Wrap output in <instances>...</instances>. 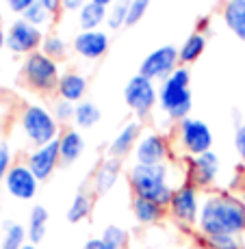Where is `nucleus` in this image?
Masks as SVG:
<instances>
[{
  "label": "nucleus",
  "instance_id": "f257e3e1",
  "mask_svg": "<svg viewBox=\"0 0 245 249\" xmlns=\"http://www.w3.org/2000/svg\"><path fill=\"white\" fill-rule=\"evenodd\" d=\"M200 238L206 236H241L245 232V202L232 191H206L195 226Z\"/></svg>",
  "mask_w": 245,
  "mask_h": 249
},
{
  "label": "nucleus",
  "instance_id": "f03ea898",
  "mask_svg": "<svg viewBox=\"0 0 245 249\" xmlns=\"http://www.w3.org/2000/svg\"><path fill=\"white\" fill-rule=\"evenodd\" d=\"M171 165L163 162V165H134L128 169V186H131L134 197L150 199L163 208H167L171 202L174 189L178 186V182L171 180ZM185 182V180H182Z\"/></svg>",
  "mask_w": 245,
  "mask_h": 249
},
{
  "label": "nucleus",
  "instance_id": "7ed1b4c3",
  "mask_svg": "<svg viewBox=\"0 0 245 249\" xmlns=\"http://www.w3.org/2000/svg\"><path fill=\"white\" fill-rule=\"evenodd\" d=\"M193 95H191V71L180 65L171 76L158 85V108L171 124H178L191 115Z\"/></svg>",
  "mask_w": 245,
  "mask_h": 249
},
{
  "label": "nucleus",
  "instance_id": "20e7f679",
  "mask_svg": "<svg viewBox=\"0 0 245 249\" xmlns=\"http://www.w3.org/2000/svg\"><path fill=\"white\" fill-rule=\"evenodd\" d=\"M18 124H20L24 139H26L33 147H39V145H46V143L57 141L61 130H63V126L55 119L50 108L39 102L24 104L20 115H18Z\"/></svg>",
  "mask_w": 245,
  "mask_h": 249
},
{
  "label": "nucleus",
  "instance_id": "39448f33",
  "mask_svg": "<svg viewBox=\"0 0 245 249\" xmlns=\"http://www.w3.org/2000/svg\"><path fill=\"white\" fill-rule=\"evenodd\" d=\"M61 65L59 61L50 59L41 50L31 52L28 56H24L22 63V78L33 91L37 93H52L57 91V85L61 80Z\"/></svg>",
  "mask_w": 245,
  "mask_h": 249
},
{
  "label": "nucleus",
  "instance_id": "423d86ee",
  "mask_svg": "<svg viewBox=\"0 0 245 249\" xmlns=\"http://www.w3.org/2000/svg\"><path fill=\"white\" fill-rule=\"evenodd\" d=\"M202 191L189 180L180 182L174 189L171 202L167 206V217L182 230H195L202 208Z\"/></svg>",
  "mask_w": 245,
  "mask_h": 249
},
{
  "label": "nucleus",
  "instance_id": "0eeeda50",
  "mask_svg": "<svg viewBox=\"0 0 245 249\" xmlns=\"http://www.w3.org/2000/svg\"><path fill=\"white\" fill-rule=\"evenodd\" d=\"M176 143H178L182 154L191 159V156H200L213 150L215 137L208 124L189 115L187 119L176 124Z\"/></svg>",
  "mask_w": 245,
  "mask_h": 249
},
{
  "label": "nucleus",
  "instance_id": "6e6552de",
  "mask_svg": "<svg viewBox=\"0 0 245 249\" xmlns=\"http://www.w3.org/2000/svg\"><path fill=\"white\" fill-rule=\"evenodd\" d=\"M124 102L132 111L134 117L141 122L152 115L158 104V87L154 80L146 78L143 74H134L124 87Z\"/></svg>",
  "mask_w": 245,
  "mask_h": 249
},
{
  "label": "nucleus",
  "instance_id": "1a4fd4ad",
  "mask_svg": "<svg viewBox=\"0 0 245 249\" xmlns=\"http://www.w3.org/2000/svg\"><path fill=\"white\" fill-rule=\"evenodd\" d=\"M219 171H222L219 156L210 150L200 156L187 159L185 178L189 180L191 184L198 186L202 193H206V191H215V184H217V180H219Z\"/></svg>",
  "mask_w": 245,
  "mask_h": 249
},
{
  "label": "nucleus",
  "instance_id": "9d476101",
  "mask_svg": "<svg viewBox=\"0 0 245 249\" xmlns=\"http://www.w3.org/2000/svg\"><path fill=\"white\" fill-rule=\"evenodd\" d=\"M178 68H180L178 48L171 44H165V46L156 48V50H152L150 54L143 56L141 65H139V74H143L146 78L154 80V83L156 80L163 83L167 76H171Z\"/></svg>",
  "mask_w": 245,
  "mask_h": 249
},
{
  "label": "nucleus",
  "instance_id": "9b49d317",
  "mask_svg": "<svg viewBox=\"0 0 245 249\" xmlns=\"http://www.w3.org/2000/svg\"><path fill=\"white\" fill-rule=\"evenodd\" d=\"M132 156H134V162H139V165H163V162H170L171 141L163 132L148 130L139 139Z\"/></svg>",
  "mask_w": 245,
  "mask_h": 249
},
{
  "label": "nucleus",
  "instance_id": "f8f14e48",
  "mask_svg": "<svg viewBox=\"0 0 245 249\" xmlns=\"http://www.w3.org/2000/svg\"><path fill=\"white\" fill-rule=\"evenodd\" d=\"M46 33L41 28L28 24L24 18L11 22V26L7 28V48L13 54H24L28 56L31 52H37L41 48Z\"/></svg>",
  "mask_w": 245,
  "mask_h": 249
},
{
  "label": "nucleus",
  "instance_id": "ddd939ff",
  "mask_svg": "<svg viewBox=\"0 0 245 249\" xmlns=\"http://www.w3.org/2000/svg\"><path fill=\"white\" fill-rule=\"evenodd\" d=\"M2 184L11 197L20 199V202H31L37 195V191H39L41 182L35 178V174L31 171V167L26 162H13V167L9 169Z\"/></svg>",
  "mask_w": 245,
  "mask_h": 249
},
{
  "label": "nucleus",
  "instance_id": "4468645a",
  "mask_svg": "<svg viewBox=\"0 0 245 249\" xmlns=\"http://www.w3.org/2000/svg\"><path fill=\"white\" fill-rule=\"evenodd\" d=\"M26 162L31 167V171L35 174V178L39 182H46L52 178V174L57 171V167L61 165V156H59V141L46 143V145L33 147L26 154Z\"/></svg>",
  "mask_w": 245,
  "mask_h": 249
},
{
  "label": "nucleus",
  "instance_id": "2eb2a0df",
  "mask_svg": "<svg viewBox=\"0 0 245 249\" xmlns=\"http://www.w3.org/2000/svg\"><path fill=\"white\" fill-rule=\"evenodd\" d=\"M109 46H111V37L102 28H98V31H80L72 39V50L85 61L102 59L107 54Z\"/></svg>",
  "mask_w": 245,
  "mask_h": 249
},
{
  "label": "nucleus",
  "instance_id": "dca6fc26",
  "mask_svg": "<svg viewBox=\"0 0 245 249\" xmlns=\"http://www.w3.org/2000/svg\"><path fill=\"white\" fill-rule=\"evenodd\" d=\"M141 135H143V126H141V122H139V119L126 122L117 130V135L111 139V143H109V147H107V156L124 160L128 154H132V152H134V147H137Z\"/></svg>",
  "mask_w": 245,
  "mask_h": 249
},
{
  "label": "nucleus",
  "instance_id": "f3484780",
  "mask_svg": "<svg viewBox=\"0 0 245 249\" xmlns=\"http://www.w3.org/2000/svg\"><path fill=\"white\" fill-rule=\"evenodd\" d=\"M119 176H122V160L119 159H102L95 167L94 176H91V184L89 191L95 195V197H104L113 191V186L117 184Z\"/></svg>",
  "mask_w": 245,
  "mask_h": 249
},
{
  "label": "nucleus",
  "instance_id": "a211bd4d",
  "mask_svg": "<svg viewBox=\"0 0 245 249\" xmlns=\"http://www.w3.org/2000/svg\"><path fill=\"white\" fill-rule=\"evenodd\" d=\"M59 156L61 165H74L85 152V137L78 128H63L59 135Z\"/></svg>",
  "mask_w": 245,
  "mask_h": 249
},
{
  "label": "nucleus",
  "instance_id": "6ab92c4d",
  "mask_svg": "<svg viewBox=\"0 0 245 249\" xmlns=\"http://www.w3.org/2000/svg\"><path fill=\"white\" fill-rule=\"evenodd\" d=\"M87 87H89L87 76H83L80 71H63L59 85H57V95L61 100L78 104L87 95Z\"/></svg>",
  "mask_w": 245,
  "mask_h": 249
},
{
  "label": "nucleus",
  "instance_id": "aec40b11",
  "mask_svg": "<svg viewBox=\"0 0 245 249\" xmlns=\"http://www.w3.org/2000/svg\"><path fill=\"white\" fill-rule=\"evenodd\" d=\"M131 210H132V217L139 226H158L161 221H165L167 217V208L158 206L150 199H143V197H134L131 199Z\"/></svg>",
  "mask_w": 245,
  "mask_h": 249
},
{
  "label": "nucleus",
  "instance_id": "412c9836",
  "mask_svg": "<svg viewBox=\"0 0 245 249\" xmlns=\"http://www.w3.org/2000/svg\"><path fill=\"white\" fill-rule=\"evenodd\" d=\"M222 20L237 39L245 41V0H224Z\"/></svg>",
  "mask_w": 245,
  "mask_h": 249
},
{
  "label": "nucleus",
  "instance_id": "4be33fe9",
  "mask_svg": "<svg viewBox=\"0 0 245 249\" xmlns=\"http://www.w3.org/2000/svg\"><path fill=\"white\" fill-rule=\"evenodd\" d=\"M48 208L41 204H35L28 213V223H26V234H28V243L31 245H39L48 234Z\"/></svg>",
  "mask_w": 245,
  "mask_h": 249
},
{
  "label": "nucleus",
  "instance_id": "5701e85b",
  "mask_svg": "<svg viewBox=\"0 0 245 249\" xmlns=\"http://www.w3.org/2000/svg\"><path fill=\"white\" fill-rule=\"evenodd\" d=\"M94 204H95V195L91 191H78L72 199L70 208L65 213V219L70 223H80L85 219L91 217V210H94Z\"/></svg>",
  "mask_w": 245,
  "mask_h": 249
},
{
  "label": "nucleus",
  "instance_id": "b1692460",
  "mask_svg": "<svg viewBox=\"0 0 245 249\" xmlns=\"http://www.w3.org/2000/svg\"><path fill=\"white\" fill-rule=\"evenodd\" d=\"M206 50V35L200 31H193L185 41L182 46H178V59H180V65H191L204 54Z\"/></svg>",
  "mask_w": 245,
  "mask_h": 249
},
{
  "label": "nucleus",
  "instance_id": "393cba45",
  "mask_svg": "<svg viewBox=\"0 0 245 249\" xmlns=\"http://www.w3.org/2000/svg\"><path fill=\"white\" fill-rule=\"evenodd\" d=\"M78 26L80 31H98L100 26H102L104 22H107V16H109V9L102 7V4L98 2H89L85 4L83 9H80L78 13Z\"/></svg>",
  "mask_w": 245,
  "mask_h": 249
},
{
  "label": "nucleus",
  "instance_id": "a878e982",
  "mask_svg": "<svg viewBox=\"0 0 245 249\" xmlns=\"http://www.w3.org/2000/svg\"><path fill=\"white\" fill-rule=\"evenodd\" d=\"M102 119L98 104L91 102V100H83V102L76 104V113H74V128L78 130H91L95 128Z\"/></svg>",
  "mask_w": 245,
  "mask_h": 249
},
{
  "label": "nucleus",
  "instance_id": "bb28decb",
  "mask_svg": "<svg viewBox=\"0 0 245 249\" xmlns=\"http://www.w3.org/2000/svg\"><path fill=\"white\" fill-rule=\"evenodd\" d=\"M28 243L26 228L16 221L2 223V236H0V249H22Z\"/></svg>",
  "mask_w": 245,
  "mask_h": 249
},
{
  "label": "nucleus",
  "instance_id": "cd10ccee",
  "mask_svg": "<svg viewBox=\"0 0 245 249\" xmlns=\"http://www.w3.org/2000/svg\"><path fill=\"white\" fill-rule=\"evenodd\" d=\"M39 50L44 52V54L50 56V59L61 61V59H65L67 56V41L59 35V33H46Z\"/></svg>",
  "mask_w": 245,
  "mask_h": 249
},
{
  "label": "nucleus",
  "instance_id": "c85d7f7f",
  "mask_svg": "<svg viewBox=\"0 0 245 249\" xmlns=\"http://www.w3.org/2000/svg\"><path fill=\"white\" fill-rule=\"evenodd\" d=\"M22 18L28 24H33V26H37V28H41V31H44V26H48V24L55 20V13H52L48 7H44L39 0H37L33 7H28L26 11L22 13Z\"/></svg>",
  "mask_w": 245,
  "mask_h": 249
},
{
  "label": "nucleus",
  "instance_id": "c756f323",
  "mask_svg": "<svg viewBox=\"0 0 245 249\" xmlns=\"http://www.w3.org/2000/svg\"><path fill=\"white\" fill-rule=\"evenodd\" d=\"M128 2L131 0H115L109 7V16H107V26L111 31H119L122 26H126L128 20Z\"/></svg>",
  "mask_w": 245,
  "mask_h": 249
},
{
  "label": "nucleus",
  "instance_id": "7c9ffc66",
  "mask_svg": "<svg viewBox=\"0 0 245 249\" xmlns=\"http://www.w3.org/2000/svg\"><path fill=\"white\" fill-rule=\"evenodd\" d=\"M204 249H245L241 236H230V234H222V236H206L200 238Z\"/></svg>",
  "mask_w": 245,
  "mask_h": 249
},
{
  "label": "nucleus",
  "instance_id": "2f4dec72",
  "mask_svg": "<svg viewBox=\"0 0 245 249\" xmlns=\"http://www.w3.org/2000/svg\"><path fill=\"white\" fill-rule=\"evenodd\" d=\"M100 236H102L109 245H113L117 249H126L128 243H131V232H128L126 228H122V226H115V223H111V226L104 228Z\"/></svg>",
  "mask_w": 245,
  "mask_h": 249
},
{
  "label": "nucleus",
  "instance_id": "473e14b6",
  "mask_svg": "<svg viewBox=\"0 0 245 249\" xmlns=\"http://www.w3.org/2000/svg\"><path fill=\"white\" fill-rule=\"evenodd\" d=\"M52 115H55V119L61 124V126H70V124H74V113H76V104L74 102H67V100H55L52 102Z\"/></svg>",
  "mask_w": 245,
  "mask_h": 249
},
{
  "label": "nucleus",
  "instance_id": "72a5a7b5",
  "mask_svg": "<svg viewBox=\"0 0 245 249\" xmlns=\"http://www.w3.org/2000/svg\"><path fill=\"white\" fill-rule=\"evenodd\" d=\"M150 2L152 0H131L128 2V20H126V26H134L143 20V16L148 13L150 9Z\"/></svg>",
  "mask_w": 245,
  "mask_h": 249
},
{
  "label": "nucleus",
  "instance_id": "f704fd0d",
  "mask_svg": "<svg viewBox=\"0 0 245 249\" xmlns=\"http://www.w3.org/2000/svg\"><path fill=\"white\" fill-rule=\"evenodd\" d=\"M13 167V152L7 143H0V184L7 178L9 169Z\"/></svg>",
  "mask_w": 245,
  "mask_h": 249
},
{
  "label": "nucleus",
  "instance_id": "c9c22d12",
  "mask_svg": "<svg viewBox=\"0 0 245 249\" xmlns=\"http://www.w3.org/2000/svg\"><path fill=\"white\" fill-rule=\"evenodd\" d=\"M234 150H237L239 159L245 162V122L234 126Z\"/></svg>",
  "mask_w": 245,
  "mask_h": 249
},
{
  "label": "nucleus",
  "instance_id": "e433bc0d",
  "mask_svg": "<svg viewBox=\"0 0 245 249\" xmlns=\"http://www.w3.org/2000/svg\"><path fill=\"white\" fill-rule=\"evenodd\" d=\"M35 2H37V0H7V7L11 9L13 13H20V16H22V13L26 11L28 7H33Z\"/></svg>",
  "mask_w": 245,
  "mask_h": 249
},
{
  "label": "nucleus",
  "instance_id": "4c0bfd02",
  "mask_svg": "<svg viewBox=\"0 0 245 249\" xmlns=\"http://www.w3.org/2000/svg\"><path fill=\"white\" fill-rule=\"evenodd\" d=\"M80 249H117V247H113V245H109L107 241H104L102 236H94V238H89L87 243H85Z\"/></svg>",
  "mask_w": 245,
  "mask_h": 249
},
{
  "label": "nucleus",
  "instance_id": "58836bf2",
  "mask_svg": "<svg viewBox=\"0 0 245 249\" xmlns=\"http://www.w3.org/2000/svg\"><path fill=\"white\" fill-rule=\"evenodd\" d=\"M87 2L89 0H63V2H61V9L67 13H78Z\"/></svg>",
  "mask_w": 245,
  "mask_h": 249
},
{
  "label": "nucleus",
  "instance_id": "ea45409f",
  "mask_svg": "<svg viewBox=\"0 0 245 249\" xmlns=\"http://www.w3.org/2000/svg\"><path fill=\"white\" fill-rule=\"evenodd\" d=\"M39 2L50 9L52 13H57V11H61V2H63V0H39Z\"/></svg>",
  "mask_w": 245,
  "mask_h": 249
},
{
  "label": "nucleus",
  "instance_id": "a19ab883",
  "mask_svg": "<svg viewBox=\"0 0 245 249\" xmlns=\"http://www.w3.org/2000/svg\"><path fill=\"white\" fill-rule=\"evenodd\" d=\"M208 24H210V18H208V16H204V18H200V20H198V28H195V31H200V33H204V28H206V26H208Z\"/></svg>",
  "mask_w": 245,
  "mask_h": 249
},
{
  "label": "nucleus",
  "instance_id": "79ce46f5",
  "mask_svg": "<svg viewBox=\"0 0 245 249\" xmlns=\"http://www.w3.org/2000/svg\"><path fill=\"white\" fill-rule=\"evenodd\" d=\"M4 46H7V31H2V28H0V50H2Z\"/></svg>",
  "mask_w": 245,
  "mask_h": 249
},
{
  "label": "nucleus",
  "instance_id": "37998d69",
  "mask_svg": "<svg viewBox=\"0 0 245 249\" xmlns=\"http://www.w3.org/2000/svg\"><path fill=\"white\" fill-rule=\"evenodd\" d=\"M91 2H98V4H102V7L109 9V7H111V4L115 2V0H91Z\"/></svg>",
  "mask_w": 245,
  "mask_h": 249
},
{
  "label": "nucleus",
  "instance_id": "c03bdc74",
  "mask_svg": "<svg viewBox=\"0 0 245 249\" xmlns=\"http://www.w3.org/2000/svg\"><path fill=\"white\" fill-rule=\"evenodd\" d=\"M22 249H37V245H31V243H26V245H24Z\"/></svg>",
  "mask_w": 245,
  "mask_h": 249
},
{
  "label": "nucleus",
  "instance_id": "a18cd8bd",
  "mask_svg": "<svg viewBox=\"0 0 245 249\" xmlns=\"http://www.w3.org/2000/svg\"><path fill=\"white\" fill-rule=\"evenodd\" d=\"M241 238H243V245H245V232H243V234H241Z\"/></svg>",
  "mask_w": 245,
  "mask_h": 249
},
{
  "label": "nucleus",
  "instance_id": "49530a36",
  "mask_svg": "<svg viewBox=\"0 0 245 249\" xmlns=\"http://www.w3.org/2000/svg\"><path fill=\"white\" fill-rule=\"evenodd\" d=\"M241 197H243V202H245V191H243V195H241Z\"/></svg>",
  "mask_w": 245,
  "mask_h": 249
}]
</instances>
